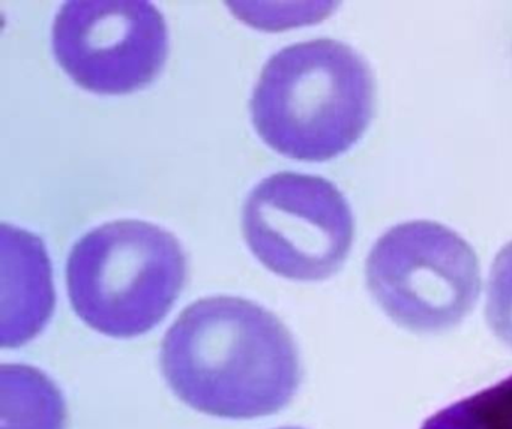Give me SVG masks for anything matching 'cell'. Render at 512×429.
<instances>
[{"instance_id": "277c9868", "label": "cell", "mask_w": 512, "mask_h": 429, "mask_svg": "<svg viewBox=\"0 0 512 429\" xmlns=\"http://www.w3.org/2000/svg\"><path fill=\"white\" fill-rule=\"evenodd\" d=\"M371 296L413 333L457 327L481 294V266L472 246L439 222L395 225L379 237L365 263Z\"/></svg>"}, {"instance_id": "8fae6325", "label": "cell", "mask_w": 512, "mask_h": 429, "mask_svg": "<svg viewBox=\"0 0 512 429\" xmlns=\"http://www.w3.org/2000/svg\"><path fill=\"white\" fill-rule=\"evenodd\" d=\"M278 429H304V428H296V426H286V428H278Z\"/></svg>"}, {"instance_id": "ba28073f", "label": "cell", "mask_w": 512, "mask_h": 429, "mask_svg": "<svg viewBox=\"0 0 512 429\" xmlns=\"http://www.w3.org/2000/svg\"><path fill=\"white\" fill-rule=\"evenodd\" d=\"M67 405L55 383L29 365L0 369V429H65Z\"/></svg>"}, {"instance_id": "5b68a950", "label": "cell", "mask_w": 512, "mask_h": 429, "mask_svg": "<svg viewBox=\"0 0 512 429\" xmlns=\"http://www.w3.org/2000/svg\"><path fill=\"white\" fill-rule=\"evenodd\" d=\"M242 230L257 260L293 281H323L343 267L355 239L352 209L319 176L281 171L248 195Z\"/></svg>"}, {"instance_id": "3957f363", "label": "cell", "mask_w": 512, "mask_h": 429, "mask_svg": "<svg viewBox=\"0 0 512 429\" xmlns=\"http://www.w3.org/2000/svg\"><path fill=\"white\" fill-rule=\"evenodd\" d=\"M187 279V257L175 236L140 219H118L86 233L67 263L76 314L112 338L154 329Z\"/></svg>"}, {"instance_id": "52a82bcc", "label": "cell", "mask_w": 512, "mask_h": 429, "mask_svg": "<svg viewBox=\"0 0 512 429\" xmlns=\"http://www.w3.org/2000/svg\"><path fill=\"white\" fill-rule=\"evenodd\" d=\"M2 299L0 344L17 348L40 335L55 309L52 263L37 234L7 222L0 225Z\"/></svg>"}, {"instance_id": "8992f818", "label": "cell", "mask_w": 512, "mask_h": 429, "mask_svg": "<svg viewBox=\"0 0 512 429\" xmlns=\"http://www.w3.org/2000/svg\"><path fill=\"white\" fill-rule=\"evenodd\" d=\"M53 51L83 89L125 95L151 84L166 63L169 32L143 0H74L59 9Z\"/></svg>"}, {"instance_id": "30bf717a", "label": "cell", "mask_w": 512, "mask_h": 429, "mask_svg": "<svg viewBox=\"0 0 512 429\" xmlns=\"http://www.w3.org/2000/svg\"><path fill=\"white\" fill-rule=\"evenodd\" d=\"M485 317L494 335L512 348V242L500 249L491 266Z\"/></svg>"}, {"instance_id": "6da1fadb", "label": "cell", "mask_w": 512, "mask_h": 429, "mask_svg": "<svg viewBox=\"0 0 512 429\" xmlns=\"http://www.w3.org/2000/svg\"><path fill=\"white\" fill-rule=\"evenodd\" d=\"M160 362L181 401L224 419L278 413L302 378L298 347L280 318L233 296L187 306L164 336Z\"/></svg>"}, {"instance_id": "7a4b0ae2", "label": "cell", "mask_w": 512, "mask_h": 429, "mask_svg": "<svg viewBox=\"0 0 512 429\" xmlns=\"http://www.w3.org/2000/svg\"><path fill=\"white\" fill-rule=\"evenodd\" d=\"M376 84L350 45L320 38L278 51L250 102L254 128L281 155L323 162L352 149L374 114Z\"/></svg>"}, {"instance_id": "9c48e42d", "label": "cell", "mask_w": 512, "mask_h": 429, "mask_svg": "<svg viewBox=\"0 0 512 429\" xmlns=\"http://www.w3.org/2000/svg\"><path fill=\"white\" fill-rule=\"evenodd\" d=\"M421 429H512V375L437 411Z\"/></svg>"}]
</instances>
